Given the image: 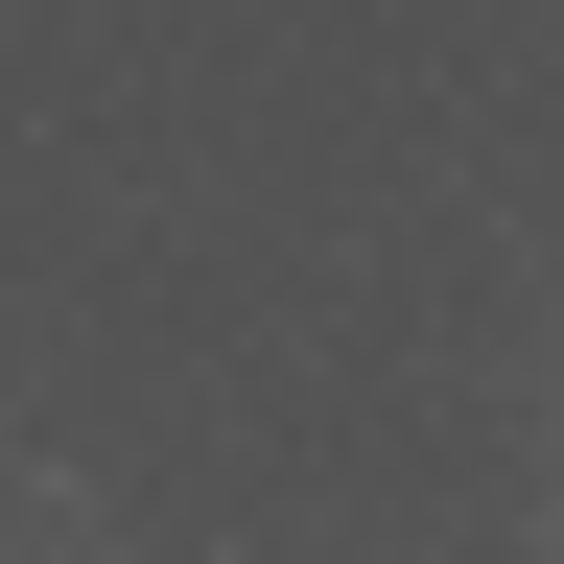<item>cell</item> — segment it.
Returning a JSON list of instances; mask_svg holds the SVG:
<instances>
[]
</instances>
